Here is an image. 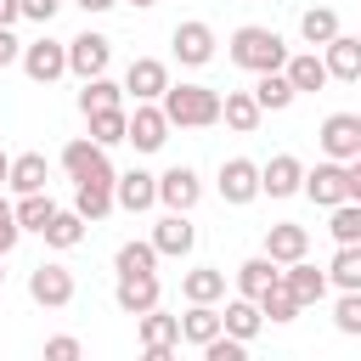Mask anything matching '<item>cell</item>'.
Segmentation results:
<instances>
[{
  "mask_svg": "<svg viewBox=\"0 0 361 361\" xmlns=\"http://www.w3.org/2000/svg\"><path fill=\"white\" fill-rule=\"evenodd\" d=\"M231 62L237 68H248V73H271V68H288V45H282V34L276 28H259V23H243L237 34H231Z\"/></svg>",
  "mask_w": 361,
  "mask_h": 361,
  "instance_id": "1",
  "label": "cell"
},
{
  "mask_svg": "<svg viewBox=\"0 0 361 361\" xmlns=\"http://www.w3.org/2000/svg\"><path fill=\"white\" fill-rule=\"evenodd\" d=\"M158 102H164V113H169L175 130H209V124H220V90H209V85H169Z\"/></svg>",
  "mask_w": 361,
  "mask_h": 361,
  "instance_id": "2",
  "label": "cell"
},
{
  "mask_svg": "<svg viewBox=\"0 0 361 361\" xmlns=\"http://www.w3.org/2000/svg\"><path fill=\"white\" fill-rule=\"evenodd\" d=\"M28 299L45 305V310H68V305H73V271L56 265V259H39V265L28 271Z\"/></svg>",
  "mask_w": 361,
  "mask_h": 361,
  "instance_id": "3",
  "label": "cell"
},
{
  "mask_svg": "<svg viewBox=\"0 0 361 361\" xmlns=\"http://www.w3.org/2000/svg\"><path fill=\"white\" fill-rule=\"evenodd\" d=\"M62 169H68L73 180H118V169L107 164V147L90 141V135H79V141L62 147Z\"/></svg>",
  "mask_w": 361,
  "mask_h": 361,
  "instance_id": "4",
  "label": "cell"
},
{
  "mask_svg": "<svg viewBox=\"0 0 361 361\" xmlns=\"http://www.w3.org/2000/svg\"><path fill=\"white\" fill-rule=\"evenodd\" d=\"M135 333H141L147 361H169V355H175V344H180V316H164V310L152 305V310H141V316H135Z\"/></svg>",
  "mask_w": 361,
  "mask_h": 361,
  "instance_id": "5",
  "label": "cell"
},
{
  "mask_svg": "<svg viewBox=\"0 0 361 361\" xmlns=\"http://www.w3.org/2000/svg\"><path fill=\"white\" fill-rule=\"evenodd\" d=\"M107 62H113V39H107V34L85 28V34H73V39H68V73L96 79V73H107Z\"/></svg>",
  "mask_w": 361,
  "mask_h": 361,
  "instance_id": "6",
  "label": "cell"
},
{
  "mask_svg": "<svg viewBox=\"0 0 361 361\" xmlns=\"http://www.w3.org/2000/svg\"><path fill=\"white\" fill-rule=\"evenodd\" d=\"M23 73H28L34 85L62 79V73H68V45H62V39H51V34L28 39V45H23Z\"/></svg>",
  "mask_w": 361,
  "mask_h": 361,
  "instance_id": "7",
  "label": "cell"
},
{
  "mask_svg": "<svg viewBox=\"0 0 361 361\" xmlns=\"http://www.w3.org/2000/svg\"><path fill=\"white\" fill-rule=\"evenodd\" d=\"M305 197H310V203H322V209H338V203L350 197V169H344L338 158H327V164L305 169Z\"/></svg>",
  "mask_w": 361,
  "mask_h": 361,
  "instance_id": "8",
  "label": "cell"
},
{
  "mask_svg": "<svg viewBox=\"0 0 361 361\" xmlns=\"http://www.w3.org/2000/svg\"><path fill=\"white\" fill-rule=\"evenodd\" d=\"M316 141H322V152H327V158L350 164V158L361 152V118H355V113H327V118H322V130H316Z\"/></svg>",
  "mask_w": 361,
  "mask_h": 361,
  "instance_id": "9",
  "label": "cell"
},
{
  "mask_svg": "<svg viewBox=\"0 0 361 361\" xmlns=\"http://www.w3.org/2000/svg\"><path fill=\"white\" fill-rule=\"evenodd\" d=\"M169 45H175V62L180 68H203V62H214V28L209 23H175V34H169Z\"/></svg>",
  "mask_w": 361,
  "mask_h": 361,
  "instance_id": "10",
  "label": "cell"
},
{
  "mask_svg": "<svg viewBox=\"0 0 361 361\" xmlns=\"http://www.w3.org/2000/svg\"><path fill=\"white\" fill-rule=\"evenodd\" d=\"M169 113H164V102H135V113H130V141H135V152H158L164 141H169Z\"/></svg>",
  "mask_w": 361,
  "mask_h": 361,
  "instance_id": "11",
  "label": "cell"
},
{
  "mask_svg": "<svg viewBox=\"0 0 361 361\" xmlns=\"http://www.w3.org/2000/svg\"><path fill=\"white\" fill-rule=\"evenodd\" d=\"M214 186H220V197H226L231 209H243V203L259 197V164H254V158H226Z\"/></svg>",
  "mask_w": 361,
  "mask_h": 361,
  "instance_id": "12",
  "label": "cell"
},
{
  "mask_svg": "<svg viewBox=\"0 0 361 361\" xmlns=\"http://www.w3.org/2000/svg\"><path fill=\"white\" fill-rule=\"evenodd\" d=\"M197 197H203V180H197V169L192 164H169L164 175H158V203L164 209H197Z\"/></svg>",
  "mask_w": 361,
  "mask_h": 361,
  "instance_id": "13",
  "label": "cell"
},
{
  "mask_svg": "<svg viewBox=\"0 0 361 361\" xmlns=\"http://www.w3.org/2000/svg\"><path fill=\"white\" fill-rule=\"evenodd\" d=\"M152 243H158L164 259H186V254L197 248V226L186 220V209H169V214L152 226Z\"/></svg>",
  "mask_w": 361,
  "mask_h": 361,
  "instance_id": "14",
  "label": "cell"
},
{
  "mask_svg": "<svg viewBox=\"0 0 361 361\" xmlns=\"http://www.w3.org/2000/svg\"><path fill=\"white\" fill-rule=\"evenodd\" d=\"M158 271H130V276H118L113 282V305L124 310V316H141V310H152L158 305Z\"/></svg>",
  "mask_w": 361,
  "mask_h": 361,
  "instance_id": "15",
  "label": "cell"
},
{
  "mask_svg": "<svg viewBox=\"0 0 361 361\" xmlns=\"http://www.w3.org/2000/svg\"><path fill=\"white\" fill-rule=\"evenodd\" d=\"M259 192H265V197H293V192H305V164H299L293 152H276L271 164H259Z\"/></svg>",
  "mask_w": 361,
  "mask_h": 361,
  "instance_id": "16",
  "label": "cell"
},
{
  "mask_svg": "<svg viewBox=\"0 0 361 361\" xmlns=\"http://www.w3.org/2000/svg\"><path fill=\"white\" fill-rule=\"evenodd\" d=\"M124 90H130L135 102H158V96L169 90V68H164L158 56H135V62L124 68Z\"/></svg>",
  "mask_w": 361,
  "mask_h": 361,
  "instance_id": "17",
  "label": "cell"
},
{
  "mask_svg": "<svg viewBox=\"0 0 361 361\" xmlns=\"http://www.w3.org/2000/svg\"><path fill=\"white\" fill-rule=\"evenodd\" d=\"M322 62H327L333 79L361 85V34H333V39L322 45Z\"/></svg>",
  "mask_w": 361,
  "mask_h": 361,
  "instance_id": "18",
  "label": "cell"
},
{
  "mask_svg": "<svg viewBox=\"0 0 361 361\" xmlns=\"http://www.w3.org/2000/svg\"><path fill=\"white\" fill-rule=\"evenodd\" d=\"M113 197H118V209L147 214V209L158 203V175H147V169H124V175L113 180Z\"/></svg>",
  "mask_w": 361,
  "mask_h": 361,
  "instance_id": "19",
  "label": "cell"
},
{
  "mask_svg": "<svg viewBox=\"0 0 361 361\" xmlns=\"http://www.w3.org/2000/svg\"><path fill=\"white\" fill-rule=\"evenodd\" d=\"M265 254H271L276 265H293V259L310 254V231L293 226V220H276V226H265Z\"/></svg>",
  "mask_w": 361,
  "mask_h": 361,
  "instance_id": "20",
  "label": "cell"
},
{
  "mask_svg": "<svg viewBox=\"0 0 361 361\" xmlns=\"http://www.w3.org/2000/svg\"><path fill=\"white\" fill-rule=\"evenodd\" d=\"M220 118H226L237 135H254V130H259V118H265V107H259V96H254V90H226V96H220Z\"/></svg>",
  "mask_w": 361,
  "mask_h": 361,
  "instance_id": "21",
  "label": "cell"
},
{
  "mask_svg": "<svg viewBox=\"0 0 361 361\" xmlns=\"http://www.w3.org/2000/svg\"><path fill=\"white\" fill-rule=\"evenodd\" d=\"M73 209L96 226V220H107L113 209H118V197H113V180H73Z\"/></svg>",
  "mask_w": 361,
  "mask_h": 361,
  "instance_id": "22",
  "label": "cell"
},
{
  "mask_svg": "<svg viewBox=\"0 0 361 361\" xmlns=\"http://www.w3.org/2000/svg\"><path fill=\"white\" fill-rule=\"evenodd\" d=\"M276 282H282V265L271 254H254L237 265V293H248V299H265V288H276Z\"/></svg>",
  "mask_w": 361,
  "mask_h": 361,
  "instance_id": "23",
  "label": "cell"
},
{
  "mask_svg": "<svg viewBox=\"0 0 361 361\" xmlns=\"http://www.w3.org/2000/svg\"><path fill=\"white\" fill-rule=\"evenodd\" d=\"M180 293H186V305H214V299H226V271L220 265H192L180 276Z\"/></svg>",
  "mask_w": 361,
  "mask_h": 361,
  "instance_id": "24",
  "label": "cell"
},
{
  "mask_svg": "<svg viewBox=\"0 0 361 361\" xmlns=\"http://www.w3.org/2000/svg\"><path fill=\"white\" fill-rule=\"evenodd\" d=\"M282 276H288V288L299 293V305H322V299H327V271H316L310 259L282 265Z\"/></svg>",
  "mask_w": 361,
  "mask_h": 361,
  "instance_id": "25",
  "label": "cell"
},
{
  "mask_svg": "<svg viewBox=\"0 0 361 361\" xmlns=\"http://www.w3.org/2000/svg\"><path fill=\"white\" fill-rule=\"evenodd\" d=\"M220 322H226V333H237V338H254V333L265 327V310H259V299H248V293H237V299H226V310H220Z\"/></svg>",
  "mask_w": 361,
  "mask_h": 361,
  "instance_id": "26",
  "label": "cell"
},
{
  "mask_svg": "<svg viewBox=\"0 0 361 361\" xmlns=\"http://www.w3.org/2000/svg\"><path fill=\"white\" fill-rule=\"evenodd\" d=\"M45 180H51L45 152H17V158H11V192H17V197H23V192H45Z\"/></svg>",
  "mask_w": 361,
  "mask_h": 361,
  "instance_id": "27",
  "label": "cell"
},
{
  "mask_svg": "<svg viewBox=\"0 0 361 361\" xmlns=\"http://www.w3.org/2000/svg\"><path fill=\"white\" fill-rule=\"evenodd\" d=\"M282 73L293 79V90H299V96H305V90H322V85L333 79V73H327V62H322L316 51H299V56H288V68H282Z\"/></svg>",
  "mask_w": 361,
  "mask_h": 361,
  "instance_id": "28",
  "label": "cell"
},
{
  "mask_svg": "<svg viewBox=\"0 0 361 361\" xmlns=\"http://www.w3.org/2000/svg\"><path fill=\"white\" fill-rule=\"evenodd\" d=\"M254 96H259V107H265V113H282V107H293V96H299V90H293V79H288L282 68H271V73H259V79H254Z\"/></svg>",
  "mask_w": 361,
  "mask_h": 361,
  "instance_id": "29",
  "label": "cell"
},
{
  "mask_svg": "<svg viewBox=\"0 0 361 361\" xmlns=\"http://www.w3.org/2000/svg\"><path fill=\"white\" fill-rule=\"evenodd\" d=\"M85 226H90V220H85L79 209H56V214H51V226H45L39 237H45L51 248H79V243H85Z\"/></svg>",
  "mask_w": 361,
  "mask_h": 361,
  "instance_id": "30",
  "label": "cell"
},
{
  "mask_svg": "<svg viewBox=\"0 0 361 361\" xmlns=\"http://www.w3.org/2000/svg\"><path fill=\"white\" fill-rule=\"evenodd\" d=\"M220 327H226V322H220V310H214V305H186V316H180V338H186V344H197V350H203Z\"/></svg>",
  "mask_w": 361,
  "mask_h": 361,
  "instance_id": "31",
  "label": "cell"
},
{
  "mask_svg": "<svg viewBox=\"0 0 361 361\" xmlns=\"http://www.w3.org/2000/svg\"><path fill=\"white\" fill-rule=\"evenodd\" d=\"M124 85H113L107 73H96V79H85V90H79V113H102V107H124Z\"/></svg>",
  "mask_w": 361,
  "mask_h": 361,
  "instance_id": "32",
  "label": "cell"
},
{
  "mask_svg": "<svg viewBox=\"0 0 361 361\" xmlns=\"http://www.w3.org/2000/svg\"><path fill=\"white\" fill-rule=\"evenodd\" d=\"M85 118H90V141H102V147L130 141V113L124 107H102V113H85Z\"/></svg>",
  "mask_w": 361,
  "mask_h": 361,
  "instance_id": "33",
  "label": "cell"
},
{
  "mask_svg": "<svg viewBox=\"0 0 361 361\" xmlns=\"http://www.w3.org/2000/svg\"><path fill=\"white\" fill-rule=\"evenodd\" d=\"M164 254H158V243L147 237V243H118V254H113V271L118 276H130V271H152Z\"/></svg>",
  "mask_w": 361,
  "mask_h": 361,
  "instance_id": "34",
  "label": "cell"
},
{
  "mask_svg": "<svg viewBox=\"0 0 361 361\" xmlns=\"http://www.w3.org/2000/svg\"><path fill=\"white\" fill-rule=\"evenodd\" d=\"M299 34H305V45H327V39L338 34V11H333V6H310V11L299 17Z\"/></svg>",
  "mask_w": 361,
  "mask_h": 361,
  "instance_id": "35",
  "label": "cell"
},
{
  "mask_svg": "<svg viewBox=\"0 0 361 361\" xmlns=\"http://www.w3.org/2000/svg\"><path fill=\"white\" fill-rule=\"evenodd\" d=\"M51 214H56L51 192H23V197H17V220H23V231H45Z\"/></svg>",
  "mask_w": 361,
  "mask_h": 361,
  "instance_id": "36",
  "label": "cell"
},
{
  "mask_svg": "<svg viewBox=\"0 0 361 361\" xmlns=\"http://www.w3.org/2000/svg\"><path fill=\"white\" fill-rule=\"evenodd\" d=\"M259 310H265V322H293L305 305H299V293L288 288V276L276 282V288H265V299H259Z\"/></svg>",
  "mask_w": 361,
  "mask_h": 361,
  "instance_id": "37",
  "label": "cell"
},
{
  "mask_svg": "<svg viewBox=\"0 0 361 361\" xmlns=\"http://www.w3.org/2000/svg\"><path fill=\"white\" fill-rule=\"evenodd\" d=\"M327 282L361 288V243H338V254H333V265H327Z\"/></svg>",
  "mask_w": 361,
  "mask_h": 361,
  "instance_id": "38",
  "label": "cell"
},
{
  "mask_svg": "<svg viewBox=\"0 0 361 361\" xmlns=\"http://www.w3.org/2000/svg\"><path fill=\"white\" fill-rule=\"evenodd\" d=\"M333 220H327V231H333V243H361V197H344L338 209H327Z\"/></svg>",
  "mask_w": 361,
  "mask_h": 361,
  "instance_id": "39",
  "label": "cell"
},
{
  "mask_svg": "<svg viewBox=\"0 0 361 361\" xmlns=\"http://www.w3.org/2000/svg\"><path fill=\"white\" fill-rule=\"evenodd\" d=\"M333 327L344 338H361V288H344V299L333 305Z\"/></svg>",
  "mask_w": 361,
  "mask_h": 361,
  "instance_id": "40",
  "label": "cell"
},
{
  "mask_svg": "<svg viewBox=\"0 0 361 361\" xmlns=\"http://www.w3.org/2000/svg\"><path fill=\"white\" fill-rule=\"evenodd\" d=\"M17 237H23L17 203H6V197H0V254H11V248H17Z\"/></svg>",
  "mask_w": 361,
  "mask_h": 361,
  "instance_id": "41",
  "label": "cell"
},
{
  "mask_svg": "<svg viewBox=\"0 0 361 361\" xmlns=\"http://www.w3.org/2000/svg\"><path fill=\"white\" fill-rule=\"evenodd\" d=\"M45 361H79V338H68V333L45 338Z\"/></svg>",
  "mask_w": 361,
  "mask_h": 361,
  "instance_id": "42",
  "label": "cell"
},
{
  "mask_svg": "<svg viewBox=\"0 0 361 361\" xmlns=\"http://www.w3.org/2000/svg\"><path fill=\"white\" fill-rule=\"evenodd\" d=\"M56 11H62V0H23V17H28V23H39V28H45Z\"/></svg>",
  "mask_w": 361,
  "mask_h": 361,
  "instance_id": "43",
  "label": "cell"
},
{
  "mask_svg": "<svg viewBox=\"0 0 361 361\" xmlns=\"http://www.w3.org/2000/svg\"><path fill=\"white\" fill-rule=\"evenodd\" d=\"M11 62H23V39L0 23V68H11Z\"/></svg>",
  "mask_w": 361,
  "mask_h": 361,
  "instance_id": "44",
  "label": "cell"
},
{
  "mask_svg": "<svg viewBox=\"0 0 361 361\" xmlns=\"http://www.w3.org/2000/svg\"><path fill=\"white\" fill-rule=\"evenodd\" d=\"M73 6H79V11H85V17H96V11H113V6H118V0H73Z\"/></svg>",
  "mask_w": 361,
  "mask_h": 361,
  "instance_id": "45",
  "label": "cell"
},
{
  "mask_svg": "<svg viewBox=\"0 0 361 361\" xmlns=\"http://www.w3.org/2000/svg\"><path fill=\"white\" fill-rule=\"evenodd\" d=\"M17 17H23V0H0V23H6V28H11V23H17Z\"/></svg>",
  "mask_w": 361,
  "mask_h": 361,
  "instance_id": "46",
  "label": "cell"
},
{
  "mask_svg": "<svg viewBox=\"0 0 361 361\" xmlns=\"http://www.w3.org/2000/svg\"><path fill=\"white\" fill-rule=\"evenodd\" d=\"M344 169H350V197H361V152H355Z\"/></svg>",
  "mask_w": 361,
  "mask_h": 361,
  "instance_id": "47",
  "label": "cell"
},
{
  "mask_svg": "<svg viewBox=\"0 0 361 361\" xmlns=\"http://www.w3.org/2000/svg\"><path fill=\"white\" fill-rule=\"evenodd\" d=\"M0 186H11V158L0 152Z\"/></svg>",
  "mask_w": 361,
  "mask_h": 361,
  "instance_id": "48",
  "label": "cell"
},
{
  "mask_svg": "<svg viewBox=\"0 0 361 361\" xmlns=\"http://www.w3.org/2000/svg\"><path fill=\"white\" fill-rule=\"evenodd\" d=\"M124 6H135V11H147V6H158V0H124Z\"/></svg>",
  "mask_w": 361,
  "mask_h": 361,
  "instance_id": "49",
  "label": "cell"
},
{
  "mask_svg": "<svg viewBox=\"0 0 361 361\" xmlns=\"http://www.w3.org/2000/svg\"><path fill=\"white\" fill-rule=\"evenodd\" d=\"M0 288H6V254H0Z\"/></svg>",
  "mask_w": 361,
  "mask_h": 361,
  "instance_id": "50",
  "label": "cell"
}]
</instances>
